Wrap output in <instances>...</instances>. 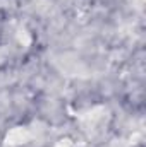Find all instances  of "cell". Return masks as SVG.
Returning a JSON list of instances; mask_svg holds the SVG:
<instances>
[{
    "instance_id": "6da1fadb",
    "label": "cell",
    "mask_w": 146,
    "mask_h": 147,
    "mask_svg": "<svg viewBox=\"0 0 146 147\" xmlns=\"http://www.w3.org/2000/svg\"><path fill=\"white\" fill-rule=\"evenodd\" d=\"M28 137H29V134H28L24 128H14V130L7 135V144H10V146L23 144V142L28 140Z\"/></svg>"
},
{
    "instance_id": "7a4b0ae2",
    "label": "cell",
    "mask_w": 146,
    "mask_h": 147,
    "mask_svg": "<svg viewBox=\"0 0 146 147\" xmlns=\"http://www.w3.org/2000/svg\"><path fill=\"white\" fill-rule=\"evenodd\" d=\"M55 147H71V144H69V140H60Z\"/></svg>"
}]
</instances>
